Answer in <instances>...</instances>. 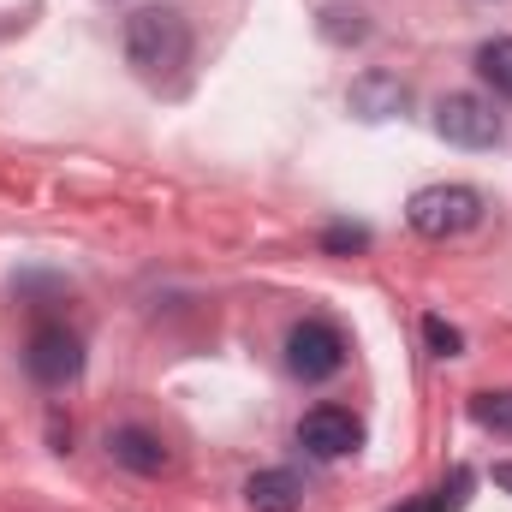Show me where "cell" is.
<instances>
[{
    "label": "cell",
    "mask_w": 512,
    "mask_h": 512,
    "mask_svg": "<svg viewBox=\"0 0 512 512\" xmlns=\"http://www.w3.org/2000/svg\"><path fill=\"white\" fill-rule=\"evenodd\" d=\"M298 447H304L310 459H346V453L364 447V423H358L352 411H340V405H316V411H304V423H298Z\"/></svg>",
    "instance_id": "obj_6"
},
{
    "label": "cell",
    "mask_w": 512,
    "mask_h": 512,
    "mask_svg": "<svg viewBox=\"0 0 512 512\" xmlns=\"http://www.w3.org/2000/svg\"><path fill=\"white\" fill-rule=\"evenodd\" d=\"M405 221H411V233H423V239H459V233H471V227L483 221V197H477L471 185H429V191L411 197Z\"/></svg>",
    "instance_id": "obj_2"
},
{
    "label": "cell",
    "mask_w": 512,
    "mask_h": 512,
    "mask_svg": "<svg viewBox=\"0 0 512 512\" xmlns=\"http://www.w3.org/2000/svg\"><path fill=\"white\" fill-rule=\"evenodd\" d=\"M471 417H477L483 429L512 435V387H507V393H477V399H471Z\"/></svg>",
    "instance_id": "obj_13"
},
{
    "label": "cell",
    "mask_w": 512,
    "mask_h": 512,
    "mask_svg": "<svg viewBox=\"0 0 512 512\" xmlns=\"http://www.w3.org/2000/svg\"><path fill=\"white\" fill-rule=\"evenodd\" d=\"M495 489H507L512 495V465H495Z\"/></svg>",
    "instance_id": "obj_16"
},
{
    "label": "cell",
    "mask_w": 512,
    "mask_h": 512,
    "mask_svg": "<svg viewBox=\"0 0 512 512\" xmlns=\"http://www.w3.org/2000/svg\"><path fill=\"white\" fill-rule=\"evenodd\" d=\"M423 340H429L435 358H459V352H465V334H459L453 322H441V316H423Z\"/></svg>",
    "instance_id": "obj_14"
},
{
    "label": "cell",
    "mask_w": 512,
    "mask_h": 512,
    "mask_svg": "<svg viewBox=\"0 0 512 512\" xmlns=\"http://www.w3.org/2000/svg\"><path fill=\"white\" fill-rule=\"evenodd\" d=\"M370 245V227H328L322 233V251L328 256H352V251H364Z\"/></svg>",
    "instance_id": "obj_15"
},
{
    "label": "cell",
    "mask_w": 512,
    "mask_h": 512,
    "mask_svg": "<svg viewBox=\"0 0 512 512\" xmlns=\"http://www.w3.org/2000/svg\"><path fill=\"white\" fill-rule=\"evenodd\" d=\"M24 370L42 387L78 382V376H84V340H78L72 328H60V322H42V328L30 334V346H24Z\"/></svg>",
    "instance_id": "obj_3"
},
{
    "label": "cell",
    "mask_w": 512,
    "mask_h": 512,
    "mask_svg": "<svg viewBox=\"0 0 512 512\" xmlns=\"http://www.w3.org/2000/svg\"><path fill=\"white\" fill-rule=\"evenodd\" d=\"M322 36L328 42H364L370 36V18L358 6H322Z\"/></svg>",
    "instance_id": "obj_12"
},
{
    "label": "cell",
    "mask_w": 512,
    "mask_h": 512,
    "mask_svg": "<svg viewBox=\"0 0 512 512\" xmlns=\"http://www.w3.org/2000/svg\"><path fill=\"white\" fill-rule=\"evenodd\" d=\"M340 364H346V340L334 322H298L286 334V370L298 382H328V376H340Z\"/></svg>",
    "instance_id": "obj_4"
},
{
    "label": "cell",
    "mask_w": 512,
    "mask_h": 512,
    "mask_svg": "<svg viewBox=\"0 0 512 512\" xmlns=\"http://www.w3.org/2000/svg\"><path fill=\"white\" fill-rule=\"evenodd\" d=\"M435 131L447 137V143H459V149H495L507 126H501V114L483 102V96H441L435 102Z\"/></svg>",
    "instance_id": "obj_5"
},
{
    "label": "cell",
    "mask_w": 512,
    "mask_h": 512,
    "mask_svg": "<svg viewBox=\"0 0 512 512\" xmlns=\"http://www.w3.org/2000/svg\"><path fill=\"white\" fill-rule=\"evenodd\" d=\"M477 72L495 84V96H507L512 102V36H495V42L477 48Z\"/></svg>",
    "instance_id": "obj_10"
},
{
    "label": "cell",
    "mask_w": 512,
    "mask_h": 512,
    "mask_svg": "<svg viewBox=\"0 0 512 512\" xmlns=\"http://www.w3.org/2000/svg\"><path fill=\"white\" fill-rule=\"evenodd\" d=\"M251 512H298L304 507V477L298 471H256L245 483Z\"/></svg>",
    "instance_id": "obj_9"
},
{
    "label": "cell",
    "mask_w": 512,
    "mask_h": 512,
    "mask_svg": "<svg viewBox=\"0 0 512 512\" xmlns=\"http://www.w3.org/2000/svg\"><path fill=\"white\" fill-rule=\"evenodd\" d=\"M465 489H471V471H453V483H441V489H429V495H417V501H405L393 512H459L465 507Z\"/></svg>",
    "instance_id": "obj_11"
},
{
    "label": "cell",
    "mask_w": 512,
    "mask_h": 512,
    "mask_svg": "<svg viewBox=\"0 0 512 512\" xmlns=\"http://www.w3.org/2000/svg\"><path fill=\"white\" fill-rule=\"evenodd\" d=\"M352 114L358 120H393L399 108H405V84L393 78V72H364L358 84H352Z\"/></svg>",
    "instance_id": "obj_8"
},
{
    "label": "cell",
    "mask_w": 512,
    "mask_h": 512,
    "mask_svg": "<svg viewBox=\"0 0 512 512\" xmlns=\"http://www.w3.org/2000/svg\"><path fill=\"white\" fill-rule=\"evenodd\" d=\"M108 453H114V465H126V471H137V477H161V471H167V459H173V453H167V441H161V435H149V429H137V423L108 435Z\"/></svg>",
    "instance_id": "obj_7"
},
{
    "label": "cell",
    "mask_w": 512,
    "mask_h": 512,
    "mask_svg": "<svg viewBox=\"0 0 512 512\" xmlns=\"http://www.w3.org/2000/svg\"><path fill=\"white\" fill-rule=\"evenodd\" d=\"M126 60L155 90H173L191 66V24L173 6H137L126 12Z\"/></svg>",
    "instance_id": "obj_1"
}]
</instances>
